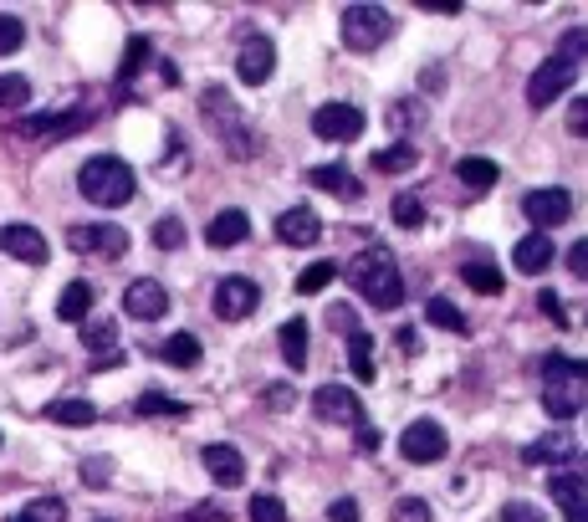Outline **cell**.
<instances>
[{
  "label": "cell",
  "mask_w": 588,
  "mask_h": 522,
  "mask_svg": "<svg viewBox=\"0 0 588 522\" xmlns=\"http://www.w3.org/2000/svg\"><path fill=\"white\" fill-rule=\"evenodd\" d=\"M348 277H353V287L364 292L374 308H384V313L404 302V277H399V267H394V256L379 251V246L364 251L358 261H348Z\"/></svg>",
  "instance_id": "3"
},
{
  "label": "cell",
  "mask_w": 588,
  "mask_h": 522,
  "mask_svg": "<svg viewBox=\"0 0 588 522\" xmlns=\"http://www.w3.org/2000/svg\"><path fill=\"white\" fill-rule=\"evenodd\" d=\"M420 164V149L415 144H394V149H379L374 154V174H404Z\"/></svg>",
  "instance_id": "34"
},
{
  "label": "cell",
  "mask_w": 588,
  "mask_h": 522,
  "mask_svg": "<svg viewBox=\"0 0 588 522\" xmlns=\"http://www.w3.org/2000/svg\"><path fill=\"white\" fill-rule=\"evenodd\" d=\"M399 348H404V354H420V338H415V328H399Z\"/></svg>",
  "instance_id": "53"
},
{
  "label": "cell",
  "mask_w": 588,
  "mask_h": 522,
  "mask_svg": "<svg viewBox=\"0 0 588 522\" xmlns=\"http://www.w3.org/2000/svg\"><path fill=\"white\" fill-rule=\"evenodd\" d=\"M6 522H67V502L62 497H36V502H26L16 517H6Z\"/></svg>",
  "instance_id": "35"
},
{
  "label": "cell",
  "mask_w": 588,
  "mask_h": 522,
  "mask_svg": "<svg viewBox=\"0 0 588 522\" xmlns=\"http://www.w3.org/2000/svg\"><path fill=\"white\" fill-rule=\"evenodd\" d=\"M502 522H548V512H537L532 502H507L502 507Z\"/></svg>",
  "instance_id": "46"
},
{
  "label": "cell",
  "mask_w": 588,
  "mask_h": 522,
  "mask_svg": "<svg viewBox=\"0 0 588 522\" xmlns=\"http://www.w3.org/2000/svg\"><path fill=\"white\" fill-rule=\"evenodd\" d=\"M307 185H318V190H328V195H348V200L364 195V185L348 174V164H312V169H307Z\"/></svg>",
  "instance_id": "23"
},
{
  "label": "cell",
  "mask_w": 588,
  "mask_h": 522,
  "mask_svg": "<svg viewBox=\"0 0 588 522\" xmlns=\"http://www.w3.org/2000/svg\"><path fill=\"white\" fill-rule=\"evenodd\" d=\"M348 364H353V379H358V384L374 379V338H369L364 328L348 333Z\"/></svg>",
  "instance_id": "31"
},
{
  "label": "cell",
  "mask_w": 588,
  "mask_h": 522,
  "mask_svg": "<svg viewBox=\"0 0 588 522\" xmlns=\"http://www.w3.org/2000/svg\"><path fill=\"white\" fill-rule=\"evenodd\" d=\"M542 379H548V389H542V410H548L553 420H573L583 410L588 369L563 359V354H548V359H542Z\"/></svg>",
  "instance_id": "4"
},
{
  "label": "cell",
  "mask_w": 588,
  "mask_h": 522,
  "mask_svg": "<svg viewBox=\"0 0 588 522\" xmlns=\"http://www.w3.org/2000/svg\"><path fill=\"white\" fill-rule=\"evenodd\" d=\"M87 308H93V287L87 282H67L57 297V318L62 323H87Z\"/></svg>",
  "instance_id": "29"
},
{
  "label": "cell",
  "mask_w": 588,
  "mask_h": 522,
  "mask_svg": "<svg viewBox=\"0 0 588 522\" xmlns=\"http://www.w3.org/2000/svg\"><path fill=\"white\" fill-rule=\"evenodd\" d=\"M251 236V215L246 210H220L215 221L205 226V241L215 246V251H231V246H241Z\"/></svg>",
  "instance_id": "21"
},
{
  "label": "cell",
  "mask_w": 588,
  "mask_h": 522,
  "mask_svg": "<svg viewBox=\"0 0 588 522\" xmlns=\"http://www.w3.org/2000/svg\"><path fill=\"white\" fill-rule=\"evenodd\" d=\"M93 123V113L87 108H77V113H36V118H21V128L16 134L21 139H72V134H82V128Z\"/></svg>",
  "instance_id": "16"
},
{
  "label": "cell",
  "mask_w": 588,
  "mask_h": 522,
  "mask_svg": "<svg viewBox=\"0 0 588 522\" xmlns=\"http://www.w3.org/2000/svg\"><path fill=\"white\" fill-rule=\"evenodd\" d=\"M548 497L568 522H588V492H583V471H558L548 476Z\"/></svg>",
  "instance_id": "17"
},
{
  "label": "cell",
  "mask_w": 588,
  "mask_h": 522,
  "mask_svg": "<svg viewBox=\"0 0 588 522\" xmlns=\"http://www.w3.org/2000/svg\"><path fill=\"white\" fill-rule=\"evenodd\" d=\"M425 323H430V328H445V333H471L466 313H461L450 297H430V302H425Z\"/></svg>",
  "instance_id": "30"
},
{
  "label": "cell",
  "mask_w": 588,
  "mask_h": 522,
  "mask_svg": "<svg viewBox=\"0 0 588 522\" xmlns=\"http://www.w3.org/2000/svg\"><path fill=\"white\" fill-rule=\"evenodd\" d=\"M312 134L323 144H348V139L364 134V108L358 103H323L312 113Z\"/></svg>",
  "instance_id": "7"
},
{
  "label": "cell",
  "mask_w": 588,
  "mask_h": 522,
  "mask_svg": "<svg viewBox=\"0 0 588 522\" xmlns=\"http://www.w3.org/2000/svg\"><path fill=\"white\" fill-rule=\"evenodd\" d=\"M133 410H139V415H174V420H185V415H190V405H179V400L159 395V389H144V395L133 400Z\"/></svg>",
  "instance_id": "36"
},
{
  "label": "cell",
  "mask_w": 588,
  "mask_h": 522,
  "mask_svg": "<svg viewBox=\"0 0 588 522\" xmlns=\"http://www.w3.org/2000/svg\"><path fill=\"white\" fill-rule=\"evenodd\" d=\"M82 482H87V487H108V482H113V461H108V456H87V461H82Z\"/></svg>",
  "instance_id": "44"
},
{
  "label": "cell",
  "mask_w": 588,
  "mask_h": 522,
  "mask_svg": "<svg viewBox=\"0 0 588 522\" xmlns=\"http://www.w3.org/2000/svg\"><path fill=\"white\" fill-rule=\"evenodd\" d=\"M271 72H277V47H271L266 36H246L241 52H236V77H241L246 87H261Z\"/></svg>",
  "instance_id": "15"
},
{
  "label": "cell",
  "mask_w": 588,
  "mask_h": 522,
  "mask_svg": "<svg viewBox=\"0 0 588 522\" xmlns=\"http://www.w3.org/2000/svg\"><path fill=\"white\" fill-rule=\"evenodd\" d=\"M456 180H461L471 195H486L496 180H502V169H496L491 159H481V154H471V159H461V164H456Z\"/></svg>",
  "instance_id": "24"
},
{
  "label": "cell",
  "mask_w": 588,
  "mask_h": 522,
  "mask_svg": "<svg viewBox=\"0 0 588 522\" xmlns=\"http://www.w3.org/2000/svg\"><path fill=\"white\" fill-rule=\"evenodd\" d=\"M573 77H578V67L573 62H563V57H548L537 72H532V82H527V108H553V98H563L568 87H573Z\"/></svg>",
  "instance_id": "8"
},
{
  "label": "cell",
  "mask_w": 588,
  "mask_h": 522,
  "mask_svg": "<svg viewBox=\"0 0 588 522\" xmlns=\"http://www.w3.org/2000/svg\"><path fill=\"white\" fill-rule=\"evenodd\" d=\"M292 400H297V395H292V384H282V379H277V384H266V405H271V410H287Z\"/></svg>",
  "instance_id": "48"
},
{
  "label": "cell",
  "mask_w": 588,
  "mask_h": 522,
  "mask_svg": "<svg viewBox=\"0 0 588 522\" xmlns=\"http://www.w3.org/2000/svg\"><path fill=\"white\" fill-rule=\"evenodd\" d=\"M256 308H261V287H256L251 277H225V282L215 287V318L241 323V318H251Z\"/></svg>",
  "instance_id": "10"
},
{
  "label": "cell",
  "mask_w": 588,
  "mask_h": 522,
  "mask_svg": "<svg viewBox=\"0 0 588 522\" xmlns=\"http://www.w3.org/2000/svg\"><path fill=\"white\" fill-rule=\"evenodd\" d=\"M154 57V41L149 36H128V52H123V67H118V87H128L133 77H139Z\"/></svg>",
  "instance_id": "33"
},
{
  "label": "cell",
  "mask_w": 588,
  "mask_h": 522,
  "mask_svg": "<svg viewBox=\"0 0 588 522\" xmlns=\"http://www.w3.org/2000/svg\"><path fill=\"white\" fill-rule=\"evenodd\" d=\"M333 277H338V261H312V267L297 277V292H302V297H312V292H323Z\"/></svg>",
  "instance_id": "38"
},
{
  "label": "cell",
  "mask_w": 588,
  "mask_h": 522,
  "mask_svg": "<svg viewBox=\"0 0 588 522\" xmlns=\"http://www.w3.org/2000/svg\"><path fill=\"white\" fill-rule=\"evenodd\" d=\"M522 215L532 226H563L568 215H573V195L563 190V185H553V190H527L522 195Z\"/></svg>",
  "instance_id": "13"
},
{
  "label": "cell",
  "mask_w": 588,
  "mask_h": 522,
  "mask_svg": "<svg viewBox=\"0 0 588 522\" xmlns=\"http://www.w3.org/2000/svg\"><path fill=\"white\" fill-rule=\"evenodd\" d=\"M461 282H466L471 292H481V297H496V292H502V287H507L502 267H491V261H486V256L466 261V267H461Z\"/></svg>",
  "instance_id": "26"
},
{
  "label": "cell",
  "mask_w": 588,
  "mask_h": 522,
  "mask_svg": "<svg viewBox=\"0 0 588 522\" xmlns=\"http://www.w3.org/2000/svg\"><path fill=\"white\" fill-rule=\"evenodd\" d=\"M389 123L394 128H415V123H425V108L415 98H399V103H389Z\"/></svg>",
  "instance_id": "43"
},
{
  "label": "cell",
  "mask_w": 588,
  "mask_h": 522,
  "mask_svg": "<svg viewBox=\"0 0 588 522\" xmlns=\"http://www.w3.org/2000/svg\"><path fill=\"white\" fill-rule=\"evenodd\" d=\"M328 517H333V522H364V517H358V502H353V497H338V502L328 507Z\"/></svg>",
  "instance_id": "49"
},
{
  "label": "cell",
  "mask_w": 588,
  "mask_h": 522,
  "mask_svg": "<svg viewBox=\"0 0 588 522\" xmlns=\"http://www.w3.org/2000/svg\"><path fill=\"white\" fill-rule=\"evenodd\" d=\"M573 456V441L563 430H553V435H542V441H532L527 451H522V461L527 466H542V461H568Z\"/></svg>",
  "instance_id": "32"
},
{
  "label": "cell",
  "mask_w": 588,
  "mask_h": 522,
  "mask_svg": "<svg viewBox=\"0 0 588 522\" xmlns=\"http://www.w3.org/2000/svg\"><path fill=\"white\" fill-rule=\"evenodd\" d=\"M82 348H93V364L98 369L123 364V354H118V323L113 318H87L82 323Z\"/></svg>",
  "instance_id": "19"
},
{
  "label": "cell",
  "mask_w": 588,
  "mask_h": 522,
  "mask_svg": "<svg viewBox=\"0 0 588 522\" xmlns=\"http://www.w3.org/2000/svg\"><path fill=\"white\" fill-rule=\"evenodd\" d=\"M67 246L82 256H123L128 251V231L123 226H103V221H77L67 231Z\"/></svg>",
  "instance_id": "9"
},
{
  "label": "cell",
  "mask_w": 588,
  "mask_h": 522,
  "mask_svg": "<svg viewBox=\"0 0 588 522\" xmlns=\"http://www.w3.org/2000/svg\"><path fill=\"white\" fill-rule=\"evenodd\" d=\"M47 420H57V425H98V405L82 400V395H67V400L47 405Z\"/></svg>",
  "instance_id": "28"
},
{
  "label": "cell",
  "mask_w": 588,
  "mask_h": 522,
  "mask_svg": "<svg viewBox=\"0 0 588 522\" xmlns=\"http://www.w3.org/2000/svg\"><path fill=\"white\" fill-rule=\"evenodd\" d=\"M358 446H364V451H374V446H379V430H374L369 420H358Z\"/></svg>",
  "instance_id": "52"
},
{
  "label": "cell",
  "mask_w": 588,
  "mask_h": 522,
  "mask_svg": "<svg viewBox=\"0 0 588 522\" xmlns=\"http://www.w3.org/2000/svg\"><path fill=\"white\" fill-rule=\"evenodd\" d=\"M277 343H282L287 369H307V318H287L282 333H277Z\"/></svg>",
  "instance_id": "27"
},
{
  "label": "cell",
  "mask_w": 588,
  "mask_h": 522,
  "mask_svg": "<svg viewBox=\"0 0 588 522\" xmlns=\"http://www.w3.org/2000/svg\"><path fill=\"white\" fill-rule=\"evenodd\" d=\"M159 359H164L169 369H195V364H200V338H195V333H169V338L159 343Z\"/></svg>",
  "instance_id": "25"
},
{
  "label": "cell",
  "mask_w": 588,
  "mask_h": 522,
  "mask_svg": "<svg viewBox=\"0 0 588 522\" xmlns=\"http://www.w3.org/2000/svg\"><path fill=\"white\" fill-rule=\"evenodd\" d=\"M77 190L87 205H98V210H118L133 200V190H139V174H133L123 159L113 154H93L82 169H77Z\"/></svg>",
  "instance_id": "2"
},
{
  "label": "cell",
  "mask_w": 588,
  "mask_h": 522,
  "mask_svg": "<svg viewBox=\"0 0 588 522\" xmlns=\"http://www.w3.org/2000/svg\"><path fill=\"white\" fill-rule=\"evenodd\" d=\"M200 118H205V128L220 139V149L231 154V159H256L261 154V134L241 118V108H236V98L225 93V87H205L200 93Z\"/></svg>",
  "instance_id": "1"
},
{
  "label": "cell",
  "mask_w": 588,
  "mask_h": 522,
  "mask_svg": "<svg viewBox=\"0 0 588 522\" xmlns=\"http://www.w3.org/2000/svg\"><path fill=\"white\" fill-rule=\"evenodd\" d=\"M154 246L159 251H179L185 246V221H179V215H159L154 221Z\"/></svg>",
  "instance_id": "39"
},
{
  "label": "cell",
  "mask_w": 588,
  "mask_h": 522,
  "mask_svg": "<svg viewBox=\"0 0 588 522\" xmlns=\"http://www.w3.org/2000/svg\"><path fill=\"white\" fill-rule=\"evenodd\" d=\"M0 251H6V256H16V261H26V267H47V261H52V246H47V236H41L36 226H26V221L0 226Z\"/></svg>",
  "instance_id": "11"
},
{
  "label": "cell",
  "mask_w": 588,
  "mask_h": 522,
  "mask_svg": "<svg viewBox=\"0 0 588 522\" xmlns=\"http://www.w3.org/2000/svg\"><path fill=\"white\" fill-rule=\"evenodd\" d=\"M246 512H251V522H287V507H282V497H271V492H256Z\"/></svg>",
  "instance_id": "41"
},
{
  "label": "cell",
  "mask_w": 588,
  "mask_h": 522,
  "mask_svg": "<svg viewBox=\"0 0 588 522\" xmlns=\"http://www.w3.org/2000/svg\"><path fill=\"white\" fill-rule=\"evenodd\" d=\"M537 308H542V318H553L558 328H568V313H563V297L558 292H537Z\"/></svg>",
  "instance_id": "47"
},
{
  "label": "cell",
  "mask_w": 588,
  "mask_h": 522,
  "mask_svg": "<svg viewBox=\"0 0 588 522\" xmlns=\"http://www.w3.org/2000/svg\"><path fill=\"white\" fill-rule=\"evenodd\" d=\"M568 128H573V134H588V103L583 98L568 108Z\"/></svg>",
  "instance_id": "51"
},
{
  "label": "cell",
  "mask_w": 588,
  "mask_h": 522,
  "mask_svg": "<svg viewBox=\"0 0 588 522\" xmlns=\"http://www.w3.org/2000/svg\"><path fill=\"white\" fill-rule=\"evenodd\" d=\"M277 236H282L287 246H312V241L323 236V221H318V215H312L307 205H292V210H282Z\"/></svg>",
  "instance_id": "22"
},
{
  "label": "cell",
  "mask_w": 588,
  "mask_h": 522,
  "mask_svg": "<svg viewBox=\"0 0 588 522\" xmlns=\"http://www.w3.org/2000/svg\"><path fill=\"white\" fill-rule=\"evenodd\" d=\"M312 410H318V420H333V425H358V420H364V405H358V395L348 384L312 389Z\"/></svg>",
  "instance_id": "14"
},
{
  "label": "cell",
  "mask_w": 588,
  "mask_h": 522,
  "mask_svg": "<svg viewBox=\"0 0 588 522\" xmlns=\"http://www.w3.org/2000/svg\"><path fill=\"white\" fill-rule=\"evenodd\" d=\"M394 522H430V502L425 497H399L394 502Z\"/></svg>",
  "instance_id": "45"
},
{
  "label": "cell",
  "mask_w": 588,
  "mask_h": 522,
  "mask_svg": "<svg viewBox=\"0 0 588 522\" xmlns=\"http://www.w3.org/2000/svg\"><path fill=\"white\" fill-rule=\"evenodd\" d=\"M21 41H26V21L11 16V11H0V57L21 52Z\"/></svg>",
  "instance_id": "40"
},
{
  "label": "cell",
  "mask_w": 588,
  "mask_h": 522,
  "mask_svg": "<svg viewBox=\"0 0 588 522\" xmlns=\"http://www.w3.org/2000/svg\"><path fill=\"white\" fill-rule=\"evenodd\" d=\"M343 47L348 52H374L379 41L394 31V16L384 6H343Z\"/></svg>",
  "instance_id": "5"
},
{
  "label": "cell",
  "mask_w": 588,
  "mask_h": 522,
  "mask_svg": "<svg viewBox=\"0 0 588 522\" xmlns=\"http://www.w3.org/2000/svg\"><path fill=\"white\" fill-rule=\"evenodd\" d=\"M200 461H205V471H210V482H215V487H225V492L246 482V456H241L236 446L215 441V446H205V456H200Z\"/></svg>",
  "instance_id": "18"
},
{
  "label": "cell",
  "mask_w": 588,
  "mask_h": 522,
  "mask_svg": "<svg viewBox=\"0 0 588 522\" xmlns=\"http://www.w3.org/2000/svg\"><path fill=\"white\" fill-rule=\"evenodd\" d=\"M394 226H404V231H420V226H425V205H420L415 190L394 195Z\"/></svg>",
  "instance_id": "37"
},
{
  "label": "cell",
  "mask_w": 588,
  "mask_h": 522,
  "mask_svg": "<svg viewBox=\"0 0 588 522\" xmlns=\"http://www.w3.org/2000/svg\"><path fill=\"white\" fill-rule=\"evenodd\" d=\"M450 451V435L440 420H410L399 430V456L410 461V466H430V461H445Z\"/></svg>",
  "instance_id": "6"
},
{
  "label": "cell",
  "mask_w": 588,
  "mask_h": 522,
  "mask_svg": "<svg viewBox=\"0 0 588 522\" xmlns=\"http://www.w3.org/2000/svg\"><path fill=\"white\" fill-rule=\"evenodd\" d=\"M16 103H31V82L21 72H6L0 77V108H16Z\"/></svg>",
  "instance_id": "42"
},
{
  "label": "cell",
  "mask_w": 588,
  "mask_h": 522,
  "mask_svg": "<svg viewBox=\"0 0 588 522\" xmlns=\"http://www.w3.org/2000/svg\"><path fill=\"white\" fill-rule=\"evenodd\" d=\"M512 267L522 272V277H542L553 267V236L548 231H527L522 241H517V251H512Z\"/></svg>",
  "instance_id": "20"
},
{
  "label": "cell",
  "mask_w": 588,
  "mask_h": 522,
  "mask_svg": "<svg viewBox=\"0 0 588 522\" xmlns=\"http://www.w3.org/2000/svg\"><path fill=\"white\" fill-rule=\"evenodd\" d=\"M568 272H573V277L588 272V241H573V246H568Z\"/></svg>",
  "instance_id": "50"
},
{
  "label": "cell",
  "mask_w": 588,
  "mask_h": 522,
  "mask_svg": "<svg viewBox=\"0 0 588 522\" xmlns=\"http://www.w3.org/2000/svg\"><path fill=\"white\" fill-rule=\"evenodd\" d=\"M123 313L139 318V323H159V318L169 313V292H164V282H154V277L128 282V292H123Z\"/></svg>",
  "instance_id": "12"
}]
</instances>
